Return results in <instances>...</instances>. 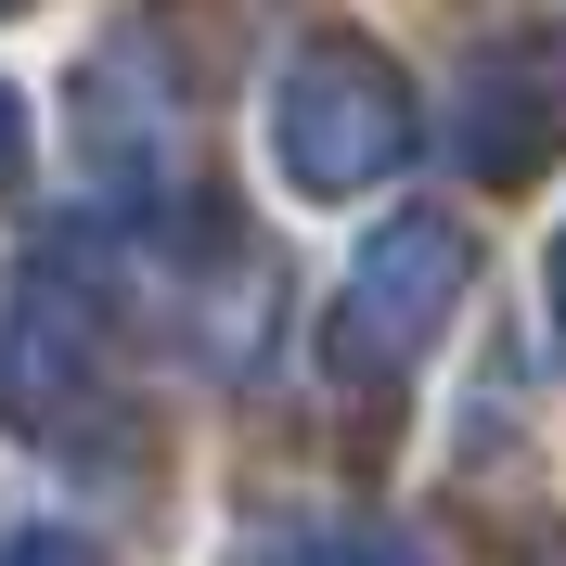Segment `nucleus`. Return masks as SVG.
<instances>
[{"mask_svg":"<svg viewBox=\"0 0 566 566\" xmlns=\"http://www.w3.org/2000/svg\"><path fill=\"white\" fill-rule=\"evenodd\" d=\"M412 142H424L412 77L374 39H296V65L271 91V155H283L296 193H322V207L335 193H374L387 168H412Z\"/></svg>","mask_w":566,"mask_h":566,"instance_id":"nucleus-1","label":"nucleus"},{"mask_svg":"<svg viewBox=\"0 0 566 566\" xmlns=\"http://www.w3.org/2000/svg\"><path fill=\"white\" fill-rule=\"evenodd\" d=\"M463 283H476V245H463V219H438V207L387 219V232L360 245L348 296H335V335H322V348H335V374H348V387H387V374H412V360L451 335Z\"/></svg>","mask_w":566,"mask_h":566,"instance_id":"nucleus-2","label":"nucleus"},{"mask_svg":"<svg viewBox=\"0 0 566 566\" xmlns=\"http://www.w3.org/2000/svg\"><path fill=\"white\" fill-rule=\"evenodd\" d=\"M0 412H13V438H104L116 374H104V335H91V296L13 283V310H0Z\"/></svg>","mask_w":566,"mask_h":566,"instance_id":"nucleus-3","label":"nucleus"},{"mask_svg":"<svg viewBox=\"0 0 566 566\" xmlns=\"http://www.w3.org/2000/svg\"><path fill=\"white\" fill-rule=\"evenodd\" d=\"M451 155L476 180H541L566 155V52L554 39H502L463 65V104H451Z\"/></svg>","mask_w":566,"mask_h":566,"instance_id":"nucleus-4","label":"nucleus"},{"mask_svg":"<svg viewBox=\"0 0 566 566\" xmlns=\"http://www.w3.org/2000/svg\"><path fill=\"white\" fill-rule=\"evenodd\" d=\"M258 566H438L412 528H387V515H310V528L258 541Z\"/></svg>","mask_w":566,"mask_h":566,"instance_id":"nucleus-5","label":"nucleus"},{"mask_svg":"<svg viewBox=\"0 0 566 566\" xmlns=\"http://www.w3.org/2000/svg\"><path fill=\"white\" fill-rule=\"evenodd\" d=\"M27 168V104H13V77H0V180Z\"/></svg>","mask_w":566,"mask_h":566,"instance_id":"nucleus-6","label":"nucleus"},{"mask_svg":"<svg viewBox=\"0 0 566 566\" xmlns=\"http://www.w3.org/2000/svg\"><path fill=\"white\" fill-rule=\"evenodd\" d=\"M554 335H566V232H554Z\"/></svg>","mask_w":566,"mask_h":566,"instance_id":"nucleus-7","label":"nucleus"},{"mask_svg":"<svg viewBox=\"0 0 566 566\" xmlns=\"http://www.w3.org/2000/svg\"><path fill=\"white\" fill-rule=\"evenodd\" d=\"M0 13H27V0H0Z\"/></svg>","mask_w":566,"mask_h":566,"instance_id":"nucleus-8","label":"nucleus"}]
</instances>
